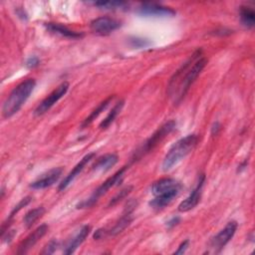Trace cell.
Masks as SVG:
<instances>
[{
    "instance_id": "cell-4",
    "label": "cell",
    "mask_w": 255,
    "mask_h": 255,
    "mask_svg": "<svg viewBox=\"0 0 255 255\" xmlns=\"http://www.w3.org/2000/svg\"><path fill=\"white\" fill-rule=\"evenodd\" d=\"M198 139V135L195 133L187 134L186 136L178 139L165 154L161 164L162 170L167 171L182 160L195 147Z\"/></svg>"
},
{
    "instance_id": "cell-10",
    "label": "cell",
    "mask_w": 255,
    "mask_h": 255,
    "mask_svg": "<svg viewBox=\"0 0 255 255\" xmlns=\"http://www.w3.org/2000/svg\"><path fill=\"white\" fill-rule=\"evenodd\" d=\"M121 27V22L115 18L104 16L93 20L90 24L91 30L98 35H109Z\"/></svg>"
},
{
    "instance_id": "cell-24",
    "label": "cell",
    "mask_w": 255,
    "mask_h": 255,
    "mask_svg": "<svg viewBox=\"0 0 255 255\" xmlns=\"http://www.w3.org/2000/svg\"><path fill=\"white\" fill-rule=\"evenodd\" d=\"M131 190H132V186L131 185H128V186L123 188L115 197H113L111 199V201L109 203V206H113V205L119 203L121 200H123L125 197H127L131 192Z\"/></svg>"
},
{
    "instance_id": "cell-14",
    "label": "cell",
    "mask_w": 255,
    "mask_h": 255,
    "mask_svg": "<svg viewBox=\"0 0 255 255\" xmlns=\"http://www.w3.org/2000/svg\"><path fill=\"white\" fill-rule=\"evenodd\" d=\"M48 231V226L46 224H42L37 227L32 233H30L18 246L17 254H25L27 253Z\"/></svg>"
},
{
    "instance_id": "cell-7",
    "label": "cell",
    "mask_w": 255,
    "mask_h": 255,
    "mask_svg": "<svg viewBox=\"0 0 255 255\" xmlns=\"http://www.w3.org/2000/svg\"><path fill=\"white\" fill-rule=\"evenodd\" d=\"M238 227V223L234 220L229 221L223 229H221L214 237L211 238L209 242V251L207 253H218L223 247L231 240L234 236Z\"/></svg>"
},
{
    "instance_id": "cell-15",
    "label": "cell",
    "mask_w": 255,
    "mask_h": 255,
    "mask_svg": "<svg viewBox=\"0 0 255 255\" xmlns=\"http://www.w3.org/2000/svg\"><path fill=\"white\" fill-rule=\"evenodd\" d=\"M139 13L144 16H155V17H166L173 16L175 11L170 7L162 6L155 3H143L139 7Z\"/></svg>"
},
{
    "instance_id": "cell-1",
    "label": "cell",
    "mask_w": 255,
    "mask_h": 255,
    "mask_svg": "<svg viewBox=\"0 0 255 255\" xmlns=\"http://www.w3.org/2000/svg\"><path fill=\"white\" fill-rule=\"evenodd\" d=\"M206 64L207 60L203 57L202 51L199 49L174 73L169 81L167 94L175 104L179 103L184 98L190 86L202 72Z\"/></svg>"
},
{
    "instance_id": "cell-25",
    "label": "cell",
    "mask_w": 255,
    "mask_h": 255,
    "mask_svg": "<svg viewBox=\"0 0 255 255\" xmlns=\"http://www.w3.org/2000/svg\"><path fill=\"white\" fill-rule=\"evenodd\" d=\"M31 199H32V198H31L30 196H26V197L22 198V199L18 202V204L14 206V208L12 209V211H11V213H10V215H9L8 219H7V222H5V223H9V222L11 221V219L13 218V216H14V215L19 211V210H21L24 206H26V205H28V204L30 203Z\"/></svg>"
},
{
    "instance_id": "cell-11",
    "label": "cell",
    "mask_w": 255,
    "mask_h": 255,
    "mask_svg": "<svg viewBox=\"0 0 255 255\" xmlns=\"http://www.w3.org/2000/svg\"><path fill=\"white\" fill-rule=\"evenodd\" d=\"M205 183V175L200 174L197 180V183L195 187L192 189L191 193L184 199L182 200L179 205H178V210L181 212H187L191 209H193L198 202L200 201L201 198V193H202V188Z\"/></svg>"
},
{
    "instance_id": "cell-21",
    "label": "cell",
    "mask_w": 255,
    "mask_h": 255,
    "mask_svg": "<svg viewBox=\"0 0 255 255\" xmlns=\"http://www.w3.org/2000/svg\"><path fill=\"white\" fill-rule=\"evenodd\" d=\"M239 15H240V20L241 23L247 27V28H252L255 23V13L252 8L248 6H241L239 10Z\"/></svg>"
},
{
    "instance_id": "cell-6",
    "label": "cell",
    "mask_w": 255,
    "mask_h": 255,
    "mask_svg": "<svg viewBox=\"0 0 255 255\" xmlns=\"http://www.w3.org/2000/svg\"><path fill=\"white\" fill-rule=\"evenodd\" d=\"M176 127V123L174 121H168L165 124H163L160 128H158L151 135L149 138H147V140L142 144V146L136 151L135 155H134V160L135 158H139L142 155H144L145 153L149 152L150 150H152L160 141H162V139L164 137H166Z\"/></svg>"
},
{
    "instance_id": "cell-19",
    "label": "cell",
    "mask_w": 255,
    "mask_h": 255,
    "mask_svg": "<svg viewBox=\"0 0 255 255\" xmlns=\"http://www.w3.org/2000/svg\"><path fill=\"white\" fill-rule=\"evenodd\" d=\"M113 100H114V96H110V97H108L106 100H104L103 102H101V103L99 104V106H98L96 109H94V110L91 112V114L82 122L81 128H84L88 127L89 125H91V124L109 107V105L112 103Z\"/></svg>"
},
{
    "instance_id": "cell-29",
    "label": "cell",
    "mask_w": 255,
    "mask_h": 255,
    "mask_svg": "<svg viewBox=\"0 0 255 255\" xmlns=\"http://www.w3.org/2000/svg\"><path fill=\"white\" fill-rule=\"evenodd\" d=\"M188 244H189V241H188V240H184V241L179 245V247L177 248V250L174 251V254H183V253L185 252V250L187 249Z\"/></svg>"
},
{
    "instance_id": "cell-30",
    "label": "cell",
    "mask_w": 255,
    "mask_h": 255,
    "mask_svg": "<svg viewBox=\"0 0 255 255\" xmlns=\"http://www.w3.org/2000/svg\"><path fill=\"white\" fill-rule=\"evenodd\" d=\"M179 217H172L170 220H168L167 222H166V225H167V227H169V228H171V227H173V226H175L178 222H179Z\"/></svg>"
},
{
    "instance_id": "cell-9",
    "label": "cell",
    "mask_w": 255,
    "mask_h": 255,
    "mask_svg": "<svg viewBox=\"0 0 255 255\" xmlns=\"http://www.w3.org/2000/svg\"><path fill=\"white\" fill-rule=\"evenodd\" d=\"M69 90V83L64 82L59 85L51 94H49L35 109L34 115L35 116H42L47 113Z\"/></svg>"
},
{
    "instance_id": "cell-26",
    "label": "cell",
    "mask_w": 255,
    "mask_h": 255,
    "mask_svg": "<svg viewBox=\"0 0 255 255\" xmlns=\"http://www.w3.org/2000/svg\"><path fill=\"white\" fill-rule=\"evenodd\" d=\"M58 247V242L56 240H51L48 242V244L44 247L41 254H52L56 251Z\"/></svg>"
},
{
    "instance_id": "cell-17",
    "label": "cell",
    "mask_w": 255,
    "mask_h": 255,
    "mask_svg": "<svg viewBox=\"0 0 255 255\" xmlns=\"http://www.w3.org/2000/svg\"><path fill=\"white\" fill-rule=\"evenodd\" d=\"M45 26L49 32H51L53 34L60 35L62 37L68 38V39H79V38L83 37V33L73 31L61 23L49 22V23H46Z\"/></svg>"
},
{
    "instance_id": "cell-8",
    "label": "cell",
    "mask_w": 255,
    "mask_h": 255,
    "mask_svg": "<svg viewBox=\"0 0 255 255\" xmlns=\"http://www.w3.org/2000/svg\"><path fill=\"white\" fill-rule=\"evenodd\" d=\"M128 208H127L126 213L115 223V225L111 228H100L98 230L95 231L94 233V239L96 240H100V239H104L108 236H115L119 233H121L123 230H125L132 221V216H131V211L134 207L133 205L128 204Z\"/></svg>"
},
{
    "instance_id": "cell-5",
    "label": "cell",
    "mask_w": 255,
    "mask_h": 255,
    "mask_svg": "<svg viewBox=\"0 0 255 255\" xmlns=\"http://www.w3.org/2000/svg\"><path fill=\"white\" fill-rule=\"evenodd\" d=\"M128 166H123L121 169H119L115 174L110 176L108 179H106L95 191L91 194V196L83 201H81L79 204H77V208H89L93 206L101 196H103L109 189L112 187L118 185L124 178V174L127 170Z\"/></svg>"
},
{
    "instance_id": "cell-18",
    "label": "cell",
    "mask_w": 255,
    "mask_h": 255,
    "mask_svg": "<svg viewBox=\"0 0 255 255\" xmlns=\"http://www.w3.org/2000/svg\"><path fill=\"white\" fill-rule=\"evenodd\" d=\"M119 157L115 153H107L99 157L92 165V169L96 172H106L110 170L118 162Z\"/></svg>"
},
{
    "instance_id": "cell-22",
    "label": "cell",
    "mask_w": 255,
    "mask_h": 255,
    "mask_svg": "<svg viewBox=\"0 0 255 255\" xmlns=\"http://www.w3.org/2000/svg\"><path fill=\"white\" fill-rule=\"evenodd\" d=\"M44 213H45V208L43 206H39V207H36V208L28 211L25 214L24 219H23L25 226L27 228H30L39 218H41L43 216Z\"/></svg>"
},
{
    "instance_id": "cell-16",
    "label": "cell",
    "mask_w": 255,
    "mask_h": 255,
    "mask_svg": "<svg viewBox=\"0 0 255 255\" xmlns=\"http://www.w3.org/2000/svg\"><path fill=\"white\" fill-rule=\"evenodd\" d=\"M91 232V226L89 225H84L80 228V230L67 242L63 252L64 254H72L76 251V249L86 240L88 235Z\"/></svg>"
},
{
    "instance_id": "cell-23",
    "label": "cell",
    "mask_w": 255,
    "mask_h": 255,
    "mask_svg": "<svg viewBox=\"0 0 255 255\" xmlns=\"http://www.w3.org/2000/svg\"><path fill=\"white\" fill-rule=\"evenodd\" d=\"M95 6L106 9V10H117V9H124L127 6V3L123 1H99L94 3Z\"/></svg>"
},
{
    "instance_id": "cell-13",
    "label": "cell",
    "mask_w": 255,
    "mask_h": 255,
    "mask_svg": "<svg viewBox=\"0 0 255 255\" xmlns=\"http://www.w3.org/2000/svg\"><path fill=\"white\" fill-rule=\"evenodd\" d=\"M63 173V168L62 167H55L50 169L48 172L44 173L41 177L36 179L30 184V187L33 189H44L47 188L54 183H56L59 178L61 177Z\"/></svg>"
},
{
    "instance_id": "cell-3",
    "label": "cell",
    "mask_w": 255,
    "mask_h": 255,
    "mask_svg": "<svg viewBox=\"0 0 255 255\" xmlns=\"http://www.w3.org/2000/svg\"><path fill=\"white\" fill-rule=\"evenodd\" d=\"M35 86L36 82L34 79H27L12 90L4 101L2 107V115L5 119L11 118L22 108L32 94Z\"/></svg>"
},
{
    "instance_id": "cell-2",
    "label": "cell",
    "mask_w": 255,
    "mask_h": 255,
    "mask_svg": "<svg viewBox=\"0 0 255 255\" xmlns=\"http://www.w3.org/2000/svg\"><path fill=\"white\" fill-rule=\"evenodd\" d=\"M181 187V183L171 177H163L154 181L151 185L154 198L149 201V205L157 210L164 208L177 196Z\"/></svg>"
},
{
    "instance_id": "cell-28",
    "label": "cell",
    "mask_w": 255,
    "mask_h": 255,
    "mask_svg": "<svg viewBox=\"0 0 255 255\" xmlns=\"http://www.w3.org/2000/svg\"><path fill=\"white\" fill-rule=\"evenodd\" d=\"M39 65V59L36 56H32L26 60V66L30 69H33Z\"/></svg>"
},
{
    "instance_id": "cell-31",
    "label": "cell",
    "mask_w": 255,
    "mask_h": 255,
    "mask_svg": "<svg viewBox=\"0 0 255 255\" xmlns=\"http://www.w3.org/2000/svg\"><path fill=\"white\" fill-rule=\"evenodd\" d=\"M220 128H221V126H220V124L218 123V122H216L215 124H213V126H212V128H211V133L214 135H216L217 133H218V131L220 130Z\"/></svg>"
},
{
    "instance_id": "cell-20",
    "label": "cell",
    "mask_w": 255,
    "mask_h": 255,
    "mask_svg": "<svg viewBox=\"0 0 255 255\" xmlns=\"http://www.w3.org/2000/svg\"><path fill=\"white\" fill-rule=\"evenodd\" d=\"M124 105H125V101L124 100H121L119 101L114 107L113 109L110 111V113L108 114V116L102 121V123L100 124V128L102 129H106L107 128H109L113 122L116 120V118L118 117V115L121 113V111L123 110L124 108Z\"/></svg>"
},
{
    "instance_id": "cell-27",
    "label": "cell",
    "mask_w": 255,
    "mask_h": 255,
    "mask_svg": "<svg viewBox=\"0 0 255 255\" xmlns=\"http://www.w3.org/2000/svg\"><path fill=\"white\" fill-rule=\"evenodd\" d=\"M130 44L132 47H135V48H144L149 44V42L144 39L133 38V39H130Z\"/></svg>"
},
{
    "instance_id": "cell-12",
    "label": "cell",
    "mask_w": 255,
    "mask_h": 255,
    "mask_svg": "<svg viewBox=\"0 0 255 255\" xmlns=\"http://www.w3.org/2000/svg\"><path fill=\"white\" fill-rule=\"evenodd\" d=\"M95 155H96L95 152H90V153L86 154V155L75 165V167L68 173V175H66V177L61 181V183L59 184L58 190H59V191L65 190V189L73 182V180L83 171V169L85 168V166L94 158Z\"/></svg>"
}]
</instances>
